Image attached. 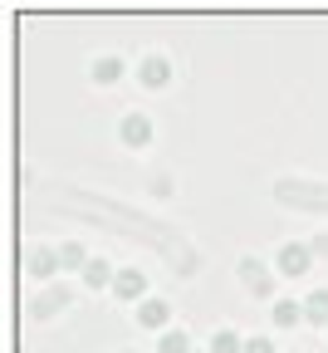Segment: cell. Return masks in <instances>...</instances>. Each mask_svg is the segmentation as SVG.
Instances as JSON below:
<instances>
[{"label": "cell", "mask_w": 328, "mask_h": 353, "mask_svg": "<svg viewBox=\"0 0 328 353\" xmlns=\"http://www.w3.org/2000/svg\"><path fill=\"white\" fill-rule=\"evenodd\" d=\"M34 192H59V196H74L64 211H88V216H99V221H118V236H127V241H137V245L157 250V255L172 265V270H176V280H192V275L201 270V255L181 241V231H176V226H167L162 216L143 211V206L118 201V196H108V192L74 187V182H39Z\"/></svg>", "instance_id": "obj_1"}, {"label": "cell", "mask_w": 328, "mask_h": 353, "mask_svg": "<svg viewBox=\"0 0 328 353\" xmlns=\"http://www.w3.org/2000/svg\"><path fill=\"white\" fill-rule=\"evenodd\" d=\"M269 196L289 211H323L328 216V182L323 176H274Z\"/></svg>", "instance_id": "obj_2"}, {"label": "cell", "mask_w": 328, "mask_h": 353, "mask_svg": "<svg viewBox=\"0 0 328 353\" xmlns=\"http://www.w3.org/2000/svg\"><path fill=\"white\" fill-rule=\"evenodd\" d=\"M309 260H314V245L309 241H289V245H279L274 255V275H309Z\"/></svg>", "instance_id": "obj_3"}, {"label": "cell", "mask_w": 328, "mask_h": 353, "mask_svg": "<svg viewBox=\"0 0 328 353\" xmlns=\"http://www.w3.org/2000/svg\"><path fill=\"white\" fill-rule=\"evenodd\" d=\"M137 74H143V79H137L143 88H167V83H172V64H167L162 54H147V59H143V69H137Z\"/></svg>", "instance_id": "obj_4"}, {"label": "cell", "mask_w": 328, "mask_h": 353, "mask_svg": "<svg viewBox=\"0 0 328 353\" xmlns=\"http://www.w3.org/2000/svg\"><path fill=\"white\" fill-rule=\"evenodd\" d=\"M152 143V123L143 118V113H127V123H123V148H147Z\"/></svg>", "instance_id": "obj_5"}, {"label": "cell", "mask_w": 328, "mask_h": 353, "mask_svg": "<svg viewBox=\"0 0 328 353\" xmlns=\"http://www.w3.org/2000/svg\"><path fill=\"white\" fill-rule=\"evenodd\" d=\"M88 79L99 83V88L118 83V79H123V59H118V54H103V59H93V64H88Z\"/></svg>", "instance_id": "obj_6"}, {"label": "cell", "mask_w": 328, "mask_h": 353, "mask_svg": "<svg viewBox=\"0 0 328 353\" xmlns=\"http://www.w3.org/2000/svg\"><path fill=\"white\" fill-rule=\"evenodd\" d=\"M69 294H74L69 285H54V290H44V294L34 299V319H54V309H64V304H69Z\"/></svg>", "instance_id": "obj_7"}, {"label": "cell", "mask_w": 328, "mask_h": 353, "mask_svg": "<svg viewBox=\"0 0 328 353\" xmlns=\"http://www.w3.org/2000/svg\"><path fill=\"white\" fill-rule=\"evenodd\" d=\"M240 275H245V290L250 294H265V265L250 255V260H240Z\"/></svg>", "instance_id": "obj_8"}, {"label": "cell", "mask_w": 328, "mask_h": 353, "mask_svg": "<svg viewBox=\"0 0 328 353\" xmlns=\"http://www.w3.org/2000/svg\"><path fill=\"white\" fill-rule=\"evenodd\" d=\"M304 319L309 324H328V290H318V294L304 299Z\"/></svg>", "instance_id": "obj_9"}, {"label": "cell", "mask_w": 328, "mask_h": 353, "mask_svg": "<svg viewBox=\"0 0 328 353\" xmlns=\"http://www.w3.org/2000/svg\"><path fill=\"white\" fill-rule=\"evenodd\" d=\"M137 324H143V329L167 324V299H147V304H143V314H137Z\"/></svg>", "instance_id": "obj_10"}, {"label": "cell", "mask_w": 328, "mask_h": 353, "mask_svg": "<svg viewBox=\"0 0 328 353\" xmlns=\"http://www.w3.org/2000/svg\"><path fill=\"white\" fill-rule=\"evenodd\" d=\"M113 290H118V294H137V290H143V270H123V275L113 280Z\"/></svg>", "instance_id": "obj_11"}, {"label": "cell", "mask_w": 328, "mask_h": 353, "mask_svg": "<svg viewBox=\"0 0 328 353\" xmlns=\"http://www.w3.org/2000/svg\"><path fill=\"white\" fill-rule=\"evenodd\" d=\"M236 348H245V343H240L236 334H230V329H221V334L211 339V353H236Z\"/></svg>", "instance_id": "obj_12"}, {"label": "cell", "mask_w": 328, "mask_h": 353, "mask_svg": "<svg viewBox=\"0 0 328 353\" xmlns=\"http://www.w3.org/2000/svg\"><path fill=\"white\" fill-rule=\"evenodd\" d=\"M83 285H108V265L103 260H88L83 265Z\"/></svg>", "instance_id": "obj_13"}, {"label": "cell", "mask_w": 328, "mask_h": 353, "mask_svg": "<svg viewBox=\"0 0 328 353\" xmlns=\"http://www.w3.org/2000/svg\"><path fill=\"white\" fill-rule=\"evenodd\" d=\"M50 270H54V255H50V250H39V255H34V275H39V280H50Z\"/></svg>", "instance_id": "obj_14"}, {"label": "cell", "mask_w": 328, "mask_h": 353, "mask_svg": "<svg viewBox=\"0 0 328 353\" xmlns=\"http://www.w3.org/2000/svg\"><path fill=\"white\" fill-rule=\"evenodd\" d=\"M294 319H299V309H294L289 299H285V304H274V324H294Z\"/></svg>", "instance_id": "obj_15"}, {"label": "cell", "mask_w": 328, "mask_h": 353, "mask_svg": "<svg viewBox=\"0 0 328 353\" xmlns=\"http://www.w3.org/2000/svg\"><path fill=\"white\" fill-rule=\"evenodd\" d=\"M59 255H64V265H88V260H83V245H64Z\"/></svg>", "instance_id": "obj_16"}, {"label": "cell", "mask_w": 328, "mask_h": 353, "mask_svg": "<svg viewBox=\"0 0 328 353\" xmlns=\"http://www.w3.org/2000/svg\"><path fill=\"white\" fill-rule=\"evenodd\" d=\"M245 353H274L269 339H245Z\"/></svg>", "instance_id": "obj_17"}, {"label": "cell", "mask_w": 328, "mask_h": 353, "mask_svg": "<svg viewBox=\"0 0 328 353\" xmlns=\"http://www.w3.org/2000/svg\"><path fill=\"white\" fill-rule=\"evenodd\" d=\"M309 245H314V255H323V260H328V231H323V236H309Z\"/></svg>", "instance_id": "obj_18"}, {"label": "cell", "mask_w": 328, "mask_h": 353, "mask_svg": "<svg viewBox=\"0 0 328 353\" xmlns=\"http://www.w3.org/2000/svg\"><path fill=\"white\" fill-rule=\"evenodd\" d=\"M181 348H186V339H181V334H172V339H167V353H181Z\"/></svg>", "instance_id": "obj_19"}, {"label": "cell", "mask_w": 328, "mask_h": 353, "mask_svg": "<svg viewBox=\"0 0 328 353\" xmlns=\"http://www.w3.org/2000/svg\"><path fill=\"white\" fill-rule=\"evenodd\" d=\"M196 353H201V348H196Z\"/></svg>", "instance_id": "obj_20"}]
</instances>
